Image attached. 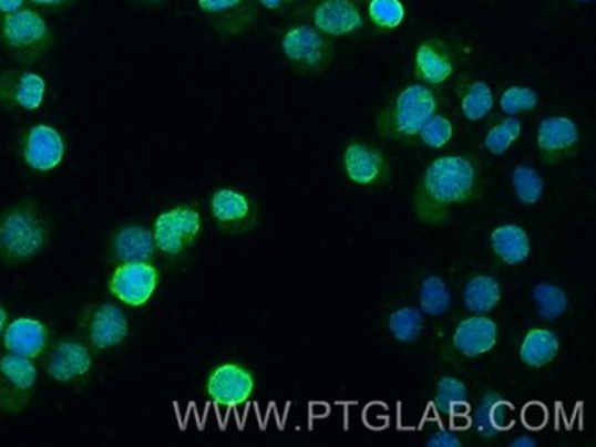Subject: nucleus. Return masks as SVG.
I'll use <instances>...</instances> for the list:
<instances>
[{
  "instance_id": "nucleus-1",
  "label": "nucleus",
  "mask_w": 596,
  "mask_h": 447,
  "mask_svg": "<svg viewBox=\"0 0 596 447\" xmlns=\"http://www.w3.org/2000/svg\"><path fill=\"white\" fill-rule=\"evenodd\" d=\"M485 169L472 155H442L422 169L411 195V211L427 226H444L485 195Z\"/></svg>"
},
{
  "instance_id": "nucleus-2",
  "label": "nucleus",
  "mask_w": 596,
  "mask_h": 447,
  "mask_svg": "<svg viewBox=\"0 0 596 447\" xmlns=\"http://www.w3.org/2000/svg\"><path fill=\"white\" fill-rule=\"evenodd\" d=\"M54 224L38 198L22 197L0 211V264L13 270L49 250Z\"/></svg>"
},
{
  "instance_id": "nucleus-3",
  "label": "nucleus",
  "mask_w": 596,
  "mask_h": 447,
  "mask_svg": "<svg viewBox=\"0 0 596 447\" xmlns=\"http://www.w3.org/2000/svg\"><path fill=\"white\" fill-rule=\"evenodd\" d=\"M442 100L444 97L436 86H428L424 83L402 86L377 112V134L382 139L404 147H419V133L424 123L439 112Z\"/></svg>"
},
{
  "instance_id": "nucleus-4",
  "label": "nucleus",
  "mask_w": 596,
  "mask_h": 447,
  "mask_svg": "<svg viewBox=\"0 0 596 447\" xmlns=\"http://www.w3.org/2000/svg\"><path fill=\"white\" fill-rule=\"evenodd\" d=\"M279 50L288 69L301 77L326 75L336 58L335 41L307 22L281 28Z\"/></svg>"
},
{
  "instance_id": "nucleus-5",
  "label": "nucleus",
  "mask_w": 596,
  "mask_h": 447,
  "mask_svg": "<svg viewBox=\"0 0 596 447\" xmlns=\"http://www.w3.org/2000/svg\"><path fill=\"white\" fill-rule=\"evenodd\" d=\"M0 44L16 63L32 66L54 46V32L38 10L16 11L0 19Z\"/></svg>"
},
{
  "instance_id": "nucleus-6",
  "label": "nucleus",
  "mask_w": 596,
  "mask_h": 447,
  "mask_svg": "<svg viewBox=\"0 0 596 447\" xmlns=\"http://www.w3.org/2000/svg\"><path fill=\"white\" fill-rule=\"evenodd\" d=\"M151 231L158 256L171 262L182 261L203 237V211L197 202L175 204L156 215Z\"/></svg>"
},
{
  "instance_id": "nucleus-7",
  "label": "nucleus",
  "mask_w": 596,
  "mask_h": 447,
  "mask_svg": "<svg viewBox=\"0 0 596 447\" xmlns=\"http://www.w3.org/2000/svg\"><path fill=\"white\" fill-rule=\"evenodd\" d=\"M94 352L80 335H61L50 343L41 357V367L52 382L80 391L91 384L94 374Z\"/></svg>"
},
{
  "instance_id": "nucleus-8",
  "label": "nucleus",
  "mask_w": 596,
  "mask_h": 447,
  "mask_svg": "<svg viewBox=\"0 0 596 447\" xmlns=\"http://www.w3.org/2000/svg\"><path fill=\"white\" fill-rule=\"evenodd\" d=\"M287 17L307 22L330 39L358 38L368 27L360 0H307Z\"/></svg>"
},
{
  "instance_id": "nucleus-9",
  "label": "nucleus",
  "mask_w": 596,
  "mask_h": 447,
  "mask_svg": "<svg viewBox=\"0 0 596 447\" xmlns=\"http://www.w3.org/2000/svg\"><path fill=\"white\" fill-rule=\"evenodd\" d=\"M78 332L94 354L116 351L131 335V318L117 303L86 304L78 315Z\"/></svg>"
},
{
  "instance_id": "nucleus-10",
  "label": "nucleus",
  "mask_w": 596,
  "mask_h": 447,
  "mask_svg": "<svg viewBox=\"0 0 596 447\" xmlns=\"http://www.w3.org/2000/svg\"><path fill=\"white\" fill-rule=\"evenodd\" d=\"M340 167L343 178L363 191H382L394 178L389 156L366 139L347 142L341 150Z\"/></svg>"
},
{
  "instance_id": "nucleus-11",
  "label": "nucleus",
  "mask_w": 596,
  "mask_h": 447,
  "mask_svg": "<svg viewBox=\"0 0 596 447\" xmlns=\"http://www.w3.org/2000/svg\"><path fill=\"white\" fill-rule=\"evenodd\" d=\"M209 219L229 239L246 237L261 224V206L250 193L237 187H217L208 200Z\"/></svg>"
},
{
  "instance_id": "nucleus-12",
  "label": "nucleus",
  "mask_w": 596,
  "mask_h": 447,
  "mask_svg": "<svg viewBox=\"0 0 596 447\" xmlns=\"http://www.w3.org/2000/svg\"><path fill=\"white\" fill-rule=\"evenodd\" d=\"M256 389V374L245 363H217L204 378V396L218 409L243 407L254 398Z\"/></svg>"
},
{
  "instance_id": "nucleus-13",
  "label": "nucleus",
  "mask_w": 596,
  "mask_h": 447,
  "mask_svg": "<svg viewBox=\"0 0 596 447\" xmlns=\"http://www.w3.org/2000/svg\"><path fill=\"white\" fill-rule=\"evenodd\" d=\"M39 384L38 362L6 352L0 356V413L19 416L32 404Z\"/></svg>"
},
{
  "instance_id": "nucleus-14",
  "label": "nucleus",
  "mask_w": 596,
  "mask_h": 447,
  "mask_svg": "<svg viewBox=\"0 0 596 447\" xmlns=\"http://www.w3.org/2000/svg\"><path fill=\"white\" fill-rule=\"evenodd\" d=\"M161 279V270L153 262H123L114 264L109 273L107 290L117 303L144 309L158 292Z\"/></svg>"
},
{
  "instance_id": "nucleus-15",
  "label": "nucleus",
  "mask_w": 596,
  "mask_h": 447,
  "mask_svg": "<svg viewBox=\"0 0 596 447\" xmlns=\"http://www.w3.org/2000/svg\"><path fill=\"white\" fill-rule=\"evenodd\" d=\"M17 155L28 169L50 173L63 164L66 145L58 128L47 123H35L19 134Z\"/></svg>"
},
{
  "instance_id": "nucleus-16",
  "label": "nucleus",
  "mask_w": 596,
  "mask_h": 447,
  "mask_svg": "<svg viewBox=\"0 0 596 447\" xmlns=\"http://www.w3.org/2000/svg\"><path fill=\"white\" fill-rule=\"evenodd\" d=\"M582 134L578 123L564 114L543 117L536 131V149L543 166H559L578 155Z\"/></svg>"
},
{
  "instance_id": "nucleus-17",
  "label": "nucleus",
  "mask_w": 596,
  "mask_h": 447,
  "mask_svg": "<svg viewBox=\"0 0 596 447\" xmlns=\"http://www.w3.org/2000/svg\"><path fill=\"white\" fill-rule=\"evenodd\" d=\"M197 8L220 38H240L259 22L256 0H197Z\"/></svg>"
},
{
  "instance_id": "nucleus-18",
  "label": "nucleus",
  "mask_w": 596,
  "mask_h": 447,
  "mask_svg": "<svg viewBox=\"0 0 596 447\" xmlns=\"http://www.w3.org/2000/svg\"><path fill=\"white\" fill-rule=\"evenodd\" d=\"M47 81L43 75L27 69L0 72V108L33 112L43 107Z\"/></svg>"
},
{
  "instance_id": "nucleus-19",
  "label": "nucleus",
  "mask_w": 596,
  "mask_h": 447,
  "mask_svg": "<svg viewBox=\"0 0 596 447\" xmlns=\"http://www.w3.org/2000/svg\"><path fill=\"white\" fill-rule=\"evenodd\" d=\"M52 340H54V332L44 321L30 318V315H21V318L10 320L0 341L6 352L33 360V362H41Z\"/></svg>"
},
{
  "instance_id": "nucleus-20",
  "label": "nucleus",
  "mask_w": 596,
  "mask_h": 447,
  "mask_svg": "<svg viewBox=\"0 0 596 447\" xmlns=\"http://www.w3.org/2000/svg\"><path fill=\"white\" fill-rule=\"evenodd\" d=\"M156 246L151 226L138 222L120 224L109 237L107 261L111 264L123 262H155Z\"/></svg>"
},
{
  "instance_id": "nucleus-21",
  "label": "nucleus",
  "mask_w": 596,
  "mask_h": 447,
  "mask_svg": "<svg viewBox=\"0 0 596 447\" xmlns=\"http://www.w3.org/2000/svg\"><path fill=\"white\" fill-rule=\"evenodd\" d=\"M458 64L455 50L439 38H428L417 44L413 74L419 83L441 86L452 77Z\"/></svg>"
},
{
  "instance_id": "nucleus-22",
  "label": "nucleus",
  "mask_w": 596,
  "mask_h": 447,
  "mask_svg": "<svg viewBox=\"0 0 596 447\" xmlns=\"http://www.w3.org/2000/svg\"><path fill=\"white\" fill-rule=\"evenodd\" d=\"M500 329L489 315H470L459 323L450 340V349L461 360H477L494 351Z\"/></svg>"
},
{
  "instance_id": "nucleus-23",
  "label": "nucleus",
  "mask_w": 596,
  "mask_h": 447,
  "mask_svg": "<svg viewBox=\"0 0 596 447\" xmlns=\"http://www.w3.org/2000/svg\"><path fill=\"white\" fill-rule=\"evenodd\" d=\"M490 251L503 267H522L533 253L527 231L517 224H503L490 233Z\"/></svg>"
},
{
  "instance_id": "nucleus-24",
  "label": "nucleus",
  "mask_w": 596,
  "mask_h": 447,
  "mask_svg": "<svg viewBox=\"0 0 596 447\" xmlns=\"http://www.w3.org/2000/svg\"><path fill=\"white\" fill-rule=\"evenodd\" d=\"M559 346L562 343H559L556 332L536 326L523 335L522 345H520V360L525 367L540 371L556 360Z\"/></svg>"
},
{
  "instance_id": "nucleus-25",
  "label": "nucleus",
  "mask_w": 596,
  "mask_h": 447,
  "mask_svg": "<svg viewBox=\"0 0 596 447\" xmlns=\"http://www.w3.org/2000/svg\"><path fill=\"white\" fill-rule=\"evenodd\" d=\"M503 299V288L500 281L486 276V273H477L466 281L463 290L464 306L469 312L475 315H489L500 306Z\"/></svg>"
},
{
  "instance_id": "nucleus-26",
  "label": "nucleus",
  "mask_w": 596,
  "mask_h": 447,
  "mask_svg": "<svg viewBox=\"0 0 596 447\" xmlns=\"http://www.w3.org/2000/svg\"><path fill=\"white\" fill-rule=\"evenodd\" d=\"M459 105L466 122H483L494 108V92L486 81L463 80L459 83Z\"/></svg>"
},
{
  "instance_id": "nucleus-27",
  "label": "nucleus",
  "mask_w": 596,
  "mask_h": 447,
  "mask_svg": "<svg viewBox=\"0 0 596 447\" xmlns=\"http://www.w3.org/2000/svg\"><path fill=\"white\" fill-rule=\"evenodd\" d=\"M469 396V387L463 380L455 376H442L436 382L435 393H433V409L444 420H453V416L466 410Z\"/></svg>"
},
{
  "instance_id": "nucleus-28",
  "label": "nucleus",
  "mask_w": 596,
  "mask_h": 447,
  "mask_svg": "<svg viewBox=\"0 0 596 447\" xmlns=\"http://www.w3.org/2000/svg\"><path fill=\"white\" fill-rule=\"evenodd\" d=\"M452 292L444 278L430 273L419 284V310L428 318H441L452 310Z\"/></svg>"
},
{
  "instance_id": "nucleus-29",
  "label": "nucleus",
  "mask_w": 596,
  "mask_h": 447,
  "mask_svg": "<svg viewBox=\"0 0 596 447\" xmlns=\"http://www.w3.org/2000/svg\"><path fill=\"white\" fill-rule=\"evenodd\" d=\"M388 331L397 343H402V345L417 343L424 332V314L410 304L399 306L389 314Z\"/></svg>"
},
{
  "instance_id": "nucleus-30",
  "label": "nucleus",
  "mask_w": 596,
  "mask_h": 447,
  "mask_svg": "<svg viewBox=\"0 0 596 447\" xmlns=\"http://www.w3.org/2000/svg\"><path fill=\"white\" fill-rule=\"evenodd\" d=\"M511 186L517 202L523 208H536L545 195V181L533 166L520 164L512 169Z\"/></svg>"
},
{
  "instance_id": "nucleus-31",
  "label": "nucleus",
  "mask_w": 596,
  "mask_h": 447,
  "mask_svg": "<svg viewBox=\"0 0 596 447\" xmlns=\"http://www.w3.org/2000/svg\"><path fill=\"white\" fill-rule=\"evenodd\" d=\"M533 304L540 320L556 321L569 310V295L554 282H538L533 288Z\"/></svg>"
},
{
  "instance_id": "nucleus-32",
  "label": "nucleus",
  "mask_w": 596,
  "mask_h": 447,
  "mask_svg": "<svg viewBox=\"0 0 596 447\" xmlns=\"http://www.w3.org/2000/svg\"><path fill=\"white\" fill-rule=\"evenodd\" d=\"M366 21L377 32H394L402 27L405 19V6L402 0H368L366 2Z\"/></svg>"
},
{
  "instance_id": "nucleus-33",
  "label": "nucleus",
  "mask_w": 596,
  "mask_h": 447,
  "mask_svg": "<svg viewBox=\"0 0 596 447\" xmlns=\"http://www.w3.org/2000/svg\"><path fill=\"white\" fill-rule=\"evenodd\" d=\"M523 123L517 116H505L501 122L490 125L483 145L490 155L503 156L511 150L512 145L522 138Z\"/></svg>"
},
{
  "instance_id": "nucleus-34",
  "label": "nucleus",
  "mask_w": 596,
  "mask_h": 447,
  "mask_svg": "<svg viewBox=\"0 0 596 447\" xmlns=\"http://www.w3.org/2000/svg\"><path fill=\"white\" fill-rule=\"evenodd\" d=\"M540 94L533 86L511 85L506 86L500 96V108L505 116H520L538 108Z\"/></svg>"
},
{
  "instance_id": "nucleus-35",
  "label": "nucleus",
  "mask_w": 596,
  "mask_h": 447,
  "mask_svg": "<svg viewBox=\"0 0 596 447\" xmlns=\"http://www.w3.org/2000/svg\"><path fill=\"white\" fill-rule=\"evenodd\" d=\"M455 134V127H453L452 119L435 112L421 128L419 133V145H424L428 149L441 150L446 147L453 139Z\"/></svg>"
},
{
  "instance_id": "nucleus-36",
  "label": "nucleus",
  "mask_w": 596,
  "mask_h": 447,
  "mask_svg": "<svg viewBox=\"0 0 596 447\" xmlns=\"http://www.w3.org/2000/svg\"><path fill=\"white\" fill-rule=\"evenodd\" d=\"M503 398L497 391L486 389L481 393L477 405H475L474 415H472V427H474L475 435L483 438V440H490V438L500 437L501 433L494 427L492 422V409L497 399Z\"/></svg>"
},
{
  "instance_id": "nucleus-37",
  "label": "nucleus",
  "mask_w": 596,
  "mask_h": 447,
  "mask_svg": "<svg viewBox=\"0 0 596 447\" xmlns=\"http://www.w3.org/2000/svg\"><path fill=\"white\" fill-rule=\"evenodd\" d=\"M492 422H494V427L500 433L511 429L514 426V422H516L514 407L503 398L497 399L494 404V409H492Z\"/></svg>"
},
{
  "instance_id": "nucleus-38",
  "label": "nucleus",
  "mask_w": 596,
  "mask_h": 447,
  "mask_svg": "<svg viewBox=\"0 0 596 447\" xmlns=\"http://www.w3.org/2000/svg\"><path fill=\"white\" fill-rule=\"evenodd\" d=\"M428 447H463V437L458 433L439 429L427 438Z\"/></svg>"
},
{
  "instance_id": "nucleus-39",
  "label": "nucleus",
  "mask_w": 596,
  "mask_h": 447,
  "mask_svg": "<svg viewBox=\"0 0 596 447\" xmlns=\"http://www.w3.org/2000/svg\"><path fill=\"white\" fill-rule=\"evenodd\" d=\"M256 2L259 8H263V10L287 17L290 11H294L296 8H299V6L305 4L307 0H256Z\"/></svg>"
},
{
  "instance_id": "nucleus-40",
  "label": "nucleus",
  "mask_w": 596,
  "mask_h": 447,
  "mask_svg": "<svg viewBox=\"0 0 596 447\" xmlns=\"http://www.w3.org/2000/svg\"><path fill=\"white\" fill-rule=\"evenodd\" d=\"M28 2L35 6V8H41V10L58 13V11L69 10L72 6L78 4L80 0H28Z\"/></svg>"
},
{
  "instance_id": "nucleus-41",
  "label": "nucleus",
  "mask_w": 596,
  "mask_h": 447,
  "mask_svg": "<svg viewBox=\"0 0 596 447\" xmlns=\"http://www.w3.org/2000/svg\"><path fill=\"white\" fill-rule=\"evenodd\" d=\"M28 0H0V13L2 15H10V13H16V11L24 10Z\"/></svg>"
},
{
  "instance_id": "nucleus-42",
  "label": "nucleus",
  "mask_w": 596,
  "mask_h": 447,
  "mask_svg": "<svg viewBox=\"0 0 596 447\" xmlns=\"http://www.w3.org/2000/svg\"><path fill=\"white\" fill-rule=\"evenodd\" d=\"M512 447H536L538 446V438L533 435H520L511 443Z\"/></svg>"
},
{
  "instance_id": "nucleus-43",
  "label": "nucleus",
  "mask_w": 596,
  "mask_h": 447,
  "mask_svg": "<svg viewBox=\"0 0 596 447\" xmlns=\"http://www.w3.org/2000/svg\"><path fill=\"white\" fill-rule=\"evenodd\" d=\"M8 323H10V312H8L4 304L0 303V340H2V334H4Z\"/></svg>"
},
{
  "instance_id": "nucleus-44",
  "label": "nucleus",
  "mask_w": 596,
  "mask_h": 447,
  "mask_svg": "<svg viewBox=\"0 0 596 447\" xmlns=\"http://www.w3.org/2000/svg\"><path fill=\"white\" fill-rule=\"evenodd\" d=\"M140 2H144V4H150V6H158V4H164V2H167V0H140Z\"/></svg>"
},
{
  "instance_id": "nucleus-45",
  "label": "nucleus",
  "mask_w": 596,
  "mask_h": 447,
  "mask_svg": "<svg viewBox=\"0 0 596 447\" xmlns=\"http://www.w3.org/2000/svg\"><path fill=\"white\" fill-rule=\"evenodd\" d=\"M360 2H368V0H360Z\"/></svg>"
}]
</instances>
